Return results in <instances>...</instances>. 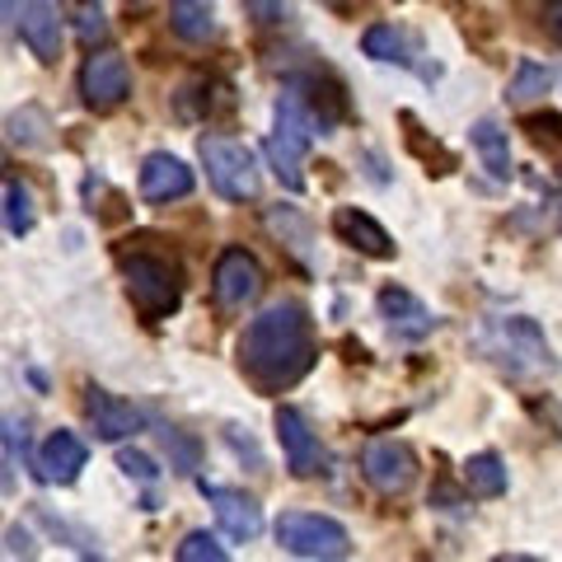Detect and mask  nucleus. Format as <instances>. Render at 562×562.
Instances as JSON below:
<instances>
[{
	"instance_id": "a878e982",
	"label": "nucleus",
	"mask_w": 562,
	"mask_h": 562,
	"mask_svg": "<svg viewBox=\"0 0 562 562\" xmlns=\"http://www.w3.org/2000/svg\"><path fill=\"white\" fill-rule=\"evenodd\" d=\"M244 10L258 29H281L291 20V0H244Z\"/></svg>"
},
{
	"instance_id": "7ed1b4c3",
	"label": "nucleus",
	"mask_w": 562,
	"mask_h": 562,
	"mask_svg": "<svg viewBox=\"0 0 562 562\" xmlns=\"http://www.w3.org/2000/svg\"><path fill=\"white\" fill-rule=\"evenodd\" d=\"M314 146V113L305 109L301 90H286L277 99V132L268 136V160L277 169V179L286 183L291 192L305 188V150Z\"/></svg>"
},
{
	"instance_id": "4468645a",
	"label": "nucleus",
	"mask_w": 562,
	"mask_h": 562,
	"mask_svg": "<svg viewBox=\"0 0 562 562\" xmlns=\"http://www.w3.org/2000/svg\"><path fill=\"white\" fill-rule=\"evenodd\" d=\"M333 235H338L342 244H351L357 254H366V258H394L390 231H384L375 216L357 211V206H338V211H333Z\"/></svg>"
},
{
	"instance_id": "9d476101",
	"label": "nucleus",
	"mask_w": 562,
	"mask_h": 562,
	"mask_svg": "<svg viewBox=\"0 0 562 562\" xmlns=\"http://www.w3.org/2000/svg\"><path fill=\"white\" fill-rule=\"evenodd\" d=\"M140 198L146 202H179V198H188L192 192V169L179 160V155H169V150H155V155H146L140 160Z\"/></svg>"
},
{
	"instance_id": "f257e3e1",
	"label": "nucleus",
	"mask_w": 562,
	"mask_h": 562,
	"mask_svg": "<svg viewBox=\"0 0 562 562\" xmlns=\"http://www.w3.org/2000/svg\"><path fill=\"white\" fill-rule=\"evenodd\" d=\"M239 366L258 390H291L314 366V328L301 301H277L239 333Z\"/></svg>"
},
{
	"instance_id": "2eb2a0df",
	"label": "nucleus",
	"mask_w": 562,
	"mask_h": 562,
	"mask_svg": "<svg viewBox=\"0 0 562 562\" xmlns=\"http://www.w3.org/2000/svg\"><path fill=\"white\" fill-rule=\"evenodd\" d=\"M380 314H384V324L394 328V338H408V342L427 338V333L436 328V314L403 286H384L380 291Z\"/></svg>"
},
{
	"instance_id": "c85d7f7f",
	"label": "nucleus",
	"mask_w": 562,
	"mask_h": 562,
	"mask_svg": "<svg viewBox=\"0 0 562 562\" xmlns=\"http://www.w3.org/2000/svg\"><path fill=\"white\" fill-rule=\"evenodd\" d=\"M117 469H122V473H132V479H140V483H150V479H155V464L146 460V454H136V450H122V454H117Z\"/></svg>"
},
{
	"instance_id": "9b49d317",
	"label": "nucleus",
	"mask_w": 562,
	"mask_h": 562,
	"mask_svg": "<svg viewBox=\"0 0 562 562\" xmlns=\"http://www.w3.org/2000/svg\"><path fill=\"white\" fill-rule=\"evenodd\" d=\"M85 413H90V427L99 441H127V436H136L140 427H146V417H140V408H132L127 398H117L109 390H90V398H85Z\"/></svg>"
},
{
	"instance_id": "a211bd4d",
	"label": "nucleus",
	"mask_w": 562,
	"mask_h": 562,
	"mask_svg": "<svg viewBox=\"0 0 562 562\" xmlns=\"http://www.w3.org/2000/svg\"><path fill=\"white\" fill-rule=\"evenodd\" d=\"M469 140H473V150H479V160L483 169L492 173V179H512V140H506V132L497 127L492 117H479L469 127Z\"/></svg>"
},
{
	"instance_id": "423d86ee",
	"label": "nucleus",
	"mask_w": 562,
	"mask_h": 562,
	"mask_svg": "<svg viewBox=\"0 0 562 562\" xmlns=\"http://www.w3.org/2000/svg\"><path fill=\"white\" fill-rule=\"evenodd\" d=\"M122 277H127V295H132L140 319L155 324V319H165V314L179 310V277L169 272V262L136 254V258L122 262Z\"/></svg>"
},
{
	"instance_id": "bb28decb",
	"label": "nucleus",
	"mask_w": 562,
	"mask_h": 562,
	"mask_svg": "<svg viewBox=\"0 0 562 562\" xmlns=\"http://www.w3.org/2000/svg\"><path fill=\"white\" fill-rule=\"evenodd\" d=\"M5 202H10V216H5V225H10L14 235H29V231H33V198H29V192H24L20 183H14Z\"/></svg>"
},
{
	"instance_id": "c756f323",
	"label": "nucleus",
	"mask_w": 562,
	"mask_h": 562,
	"mask_svg": "<svg viewBox=\"0 0 562 562\" xmlns=\"http://www.w3.org/2000/svg\"><path fill=\"white\" fill-rule=\"evenodd\" d=\"M543 24H549V33L562 43V0H549V14H543Z\"/></svg>"
},
{
	"instance_id": "5701e85b",
	"label": "nucleus",
	"mask_w": 562,
	"mask_h": 562,
	"mask_svg": "<svg viewBox=\"0 0 562 562\" xmlns=\"http://www.w3.org/2000/svg\"><path fill=\"white\" fill-rule=\"evenodd\" d=\"M76 33H80V43L85 47H103L109 43V20H103V5L99 0H80V10H76Z\"/></svg>"
},
{
	"instance_id": "ddd939ff",
	"label": "nucleus",
	"mask_w": 562,
	"mask_h": 562,
	"mask_svg": "<svg viewBox=\"0 0 562 562\" xmlns=\"http://www.w3.org/2000/svg\"><path fill=\"white\" fill-rule=\"evenodd\" d=\"M277 441H281V454H286V469L295 479L319 473V436L310 431V422L295 408H277Z\"/></svg>"
},
{
	"instance_id": "7c9ffc66",
	"label": "nucleus",
	"mask_w": 562,
	"mask_h": 562,
	"mask_svg": "<svg viewBox=\"0 0 562 562\" xmlns=\"http://www.w3.org/2000/svg\"><path fill=\"white\" fill-rule=\"evenodd\" d=\"M14 10H20V0H0V20H10Z\"/></svg>"
},
{
	"instance_id": "412c9836",
	"label": "nucleus",
	"mask_w": 562,
	"mask_h": 562,
	"mask_svg": "<svg viewBox=\"0 0 562 562\" xmlns=\"http://www.w3.org/2000/svg\"><path fill=\"white\" fill-rule=\"evenodd\" d=\"M366 57H375V61H398V66H408L413 61V52H408V38L394 29V24H371L366 29Z\"/></svg>"
},
{
	"instance_id": "f3484780",
	"label": "nucleus",
	"mask_w": 562,
	"mask_h": 562,
	"mask_svg": "<svg viewBox=\"0 0 562 562\" xmlns=\"http://www.w3.org/2000/svg\"><path fill=\"white\" fill-rule=\"evenodd\" d=\"M202 492L211 497V506H216V520L231 539H258L262 535V506L254 497L231 492V487H206V483H202Z\"/></svg>"
},
{
	"instance_id": "20e7f679",
	"label": "nucleus",
	"mask_w": 562,
	"mask_h": 562,
	"mask_svg": "<svg viewBox=\"0 0 562 562\" xmlns=\"http://www.w3.org/2000/svg\"><path fill=\"white\" fill-rule=\"evenodd\" d=\"M277 543L291 558H314V562H338L351 553L347 525L333 516H319V512H281Z\"/></svg>"
},
{
	"instance_id": "4be33fe9",
	"label": "nucleus",
	"mask_w": 562,
	"mask_h": 562,
	"mask_svg": "<svg viewBox=\"0 0 562 562\" xmlns=\"http://www.w3.org/2000/svg\"><path fill=\"white\" fill-rule=\"evenodd\" d=\"M549 90H553V76H549V70H543L539 61H520L512 90H506V99H512V103H530V99H543Z\"/></svg>"
},
{
	"instance_id": "dca6fc26",
	"label": "nucleus",
	"mask_w": 562,
	"mask_h": 562,
	"mask_svg": "<svg viewBox=\"0 0 562 562\" xmlns=\"http://www.w3.org/2000/svg\"><path fill=\"white\" fill-rule=\"evenodd\" d=\"M85 460H90V450H85L76 431H52L38 446V479L43 483H76Z\"/></svg>"
},
{
	"instance_id": "39448f33",
	"label": "nucleus",
	"mask_w": 562,
	"mask_h": 562,
	"mask_svg": "<svg viewBox=\"0 0 562 562\" xmlns=\"http://www.w3.org/2000/svg\"><path fill=\"white\" fill-rule=\"evenodd\" d=\"M202 165H206V179L221 198L231 202H254L258 188H262V173L249 146L239 140H225V136H202Z\"/></svg>"
},
{
	"instance_id": "6e6552de",
	"label": "nucleus",
	"mask_w": 562,
	"mask_h": 562,
	"mask_svg": "<svg viewBox=\"0 0 562 562\" xmlns=\"http://www.w3.org/2000/svg\"><path fill=\"white\" fill-rule=\"evenodd\" d=\"M361 473L384 497H403L417 483V454L408 441H371L361 450Z\"/></svg>"
},
{
	"instance_id": "aec40b11",
	"label": "nucleus",
	"mask_w": 562,
	"mask_h": 562,
	"mask_svg": "<svg viewBox=\"0 0 562 562\" xmlns=\"http://www.w3.org/2000/svg\"><path fill=\"white\" fill-rule=\"evenodd\" d=\"M464 487L473 492V497H502L506 492V464L492 450L473 454V460L464 464Z\"/></svg>"
},
{
	"instance_id": "1a4fd4ad",
	"label": "nucleus",
	"mask_w": 562,
	"mask_h": 562,
	"mask_svg": "<svg viewBox=\"0 0 562 562\" xmlns=\"http://www.w3.org/2000/svg\"><path fill=\"white\" fill-rule=\"evenodd\" d=\"M80 94L99 113L117 109V103L132 94V70H127V61H122L117 52H109V47H99L94 57H85V66H80Z\"/></svg>"
},
{
	"instance_id": "cd10ccee",
	"label": "nucleus",
	"mask_w": 562,
	"mask_h": 562,
	"mask_svg": "<svg viewBox=\"0 0 562 562\" xmlns=\"http://www.w3.org/2000/svg\"><path fill=\"white\" fill-rule=\"evenodd\" d=\"M525 132H530L539 146H543V140H553V150L562 155V117H558V113H535V117H525Z\"/></svg>"
},
{
	"instance_id": "2f4dec72",
	"label": "nucleus",
	"mask_w": 562,
	"mask_h": 562,
	"mask_svg": "<svg viewBox=\"0 0 562 562\" xmlns=\"http://www.w3.org/2000/svg\"><path fill=\"white\" fill-rule=\"evenodd\" d=\"M319 5H328V10H347V0H319Z\"/></svg>"
},
{
	"instance_id": "f8f14e48",
	"label": "nucleus",
	"mask_w": 562,
	"mask_h": 562,
	"mask_svg": "<svg viewBox=\"0 0 562 562\" xmlns=\"http://www.w3.org/2000/svg\"><path fill=\"white\" fill-rule=\"evenodd\" d=\"M20 38L38 61L61 57V5L57 0H24L20 10Z\"/></svg>"
},
{
	"instance_id": "b1692460",
	"label": "nucleus",
	"mask_w": 562,
	"mask_h": 562,
	"mask_svg": "<svg viewBox=\"0 0 562 562\" xmlns=\"http://www.w3.org/2000/svg\"><path fill=\"white\" fill-rule=\"evenodd\" d=\"M160 441H165V450H169V464L179 469V473H192V469H198L202 446L192 441V436H183L179 427H165V431H160Z\"/></svg>"
},
{
	"instance_id": "393cba45",
	"label": "nucleus",
	"mask_w": 562,
	"mask_h": 562,
	"mask_svg": "<svg viewBox=\"0 0 562 562\" xmlns=\"http://www.w3.org/2000/svg\"><path fill=\"white\" fill-rule=\"evenodd\" d=\"M231 553H225V543L216 535L206 530H192L183 543H179V562H225Z\"/></svg>"
},
{
	"instance_id": "0eeeda50",
	"label": "nucleus",
	"mask_w": 562,
	"mask_h": 562,
	"mask_svg": "<svg viewBox=\"0 0 562 562\" xmlns=\"http://www.w3.org/2000/svg\"><path fill=\"white\" fill-rule=\"evenodd\" d=\"M211 295L225 314H239L244 305H254L262 295V268L249 249H225L211 272Z\"/></svg>"
},
{
	"instance_id": "6ab92c4d",
	"label": "nucleus",
	"mask_w": 562,
	"mask_h": 562,
	"mask_svg": "<svg viewBox=\"0 0 562 562\" xmlns=\"http://www.w3.org/2000/svg\"><path fill=\"white\" fill-rule=\"evenodd\" d=\"M169 29L179 33L183 43H206L211 33H216L211 0H169Z\"/></svg>"
},
{
	"instance_id": "f03ea898",
	"label": "nucleus",
	"mask_w": 562,
	"mask_h": 562,
	"mask_svg": "<svg viewBox=\"0 0 562 562\" xmlns=\"http://www.w3.org/2000/svg\"><path fill=\"white\" fill-rule=\"evenodd\" d=\"M483 351L502 366L506 375H553L558 361H553V347L543 342V333L535 319H497L483 333Z\"/></svg>"
}]
</instances>
